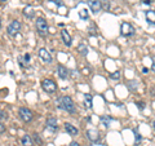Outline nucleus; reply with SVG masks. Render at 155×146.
I'll use <instances>...</instances> for the list:
<instances>
[{"mask_svg": "<svg viewBox=\"0 0 155 146\" xmlns=\"http://www.w3.org/2000/svg\"><path fill=\"white\" fill-rule=\"evenodd\" d=\"M78 52H79L81 56H85L87 53H88V48H87L84 44H79L78 45Z\"/></svg>", "mask_w": 155, "mask_h": 146, "instance_id": "nucleus-18", "label": "nucleus"}, {"mask_svg": "<svg viewBox=\"0 0 155 146\" xmlns=\"http://www.w3.org/2000/svg\"><path fill=\"white\" fill-rule=\"evenodd\" d=\"M18 115H19V118L25 121V123H30V121L32 120V118H34L32 111L30 109H27V108H21L19 109Z\"/></svg>", "mask_w": 155, "mask_h": 146, "instance_id": "nucleus-3", "label": "nucleus"}, {"mask_svg": "<svg viewBox=\"0 0 155 146\" xmlns=\"http://www.w3.org/2000/svg\"><path fill=\"white\" fill-rule=\"evenodd\" d=\"M41 87H43V89H44L47 93H56L57 92V84L53 80L51 79H44L41 81Z\"/></svg>", "mask_w": 155, "mask_h": 146, "instance_id": "nucleus-2", "label": "nucleus"}, {"mask_svg": "<svg viewBox=\"0 0 155 146\" xmlns=\"http://www.w3.org/2000/svg\"><path fill=\"white\" fill-rule=\"evenodd\" d=\"M101 121H102V124L105 125V127H109L110 125V118L109 116H102V118H101Z\"/></svg>", "mask_w": 155, "mask_h": 146, "instance_id": "nucleus-21", "label": "nucleus"}, {"mask_svg": "<svg viewBox=\"0 0 155 146\" xmlns=\"http://www.w3.org/2000/svg\"><path fill=\"white\" fill-rule=\"evenodd\" d=\"M32 140L35 141V142H36L39 146H43V141H41V138H40V137H39V134H38V133H34Z\"/></svg>", "mask_w": 155, "mask_h": 146, "instance_id": "nucleus-20", "label": "nucleus"}, {"mask_svg": "<svg viewBox=\"0 0 155 146\" xmlns=\"http://www.w3.org/2000/svg\"><path fill=\"white\" fill-rule=\"evenodd\" d=\"M47 128L48 129H51L52 132H54V131L58 128V124H57V119L54 118H49V119H47Z\"/></svg>", "mask_w": 155, "mask_h": 146, "instance_id": "nucleus-10", "label": "nucleus"}, {"mask_svg": "<svg viewBox=\"0 0 155 146\" xmlns=\"http://www.w3.org/2000/svg\"><path fill=\"white\" fill-rule=\"evenodd\" d=\"M57 72H58V75H60L61 79H67V76H69V71H67L66 67L62 66V65L57 66Z\"/></svg>", "mask_w": 155, "mask_h": 146, "instance_id": "nucleus-11", "label": "nucleus"}, {"mask_svg": "<svg viewBox=\"0 0 155 146\" xmlns=\"http://www.w3.org/2000/svg\"><path fill=\"white\" fill-rule=\"evenodd\" d=\"M134 137H136V144H138L140 141H141V136H140L138 133H134Z\"/></svg>", "mask_w": 155, "mask_h": 146, "instance_id": "nucleus-25", "label": "nucleus"}, {"mask_svg": "<svg viewBox=\"0 0 155 146\" xmlns=\"http://www.w3.org/2000/svg\"><path fill=\"white\" fill-rule=\"evenodd\" d=\"M23 14L27 17V18H34V16H35V12H34V8L31 5H27L25 7V9H23Z\"/></svg>", "mask_w": 155, "mask_h": 146, "instance_id": "nucleus-14", "label": "nucleus"}, {"mask_svg": "<svg viewBox=\"0 0 155 146\" xmlns=\"http://www.w3.org/2000/svg\"><path fill=\"white\" fill-rule=\"evenodd\" d=\"M88 5L93 13H98L101 11V8H102L100 0H88Z\"/></svg>", "mask_w": 155, "mask_h": 146, "instance_id": "nucleus-8", "label": "nucleus"}, {"mask_svg": "<svg viewBox=\"0 0 155 146\" xmlns=\"http://www.w3.org/2000/svg\"><path fill=\"white\" fill-rule=\"evenodd\" d=\"M70 146H80V145L78 144V142H71V144H70Z\"/></svg>", "mask_w": 155, "mask_h": 146, "instance_id": "nucleus-29", "label": "nucleus"}, {"mask_svg": "<svg viewBox=\"0 0 155 146\" xmlns=\"http://www.w3.org/2000/svg\"><path fill=\"white\" fill-rule=\"evenodd\" d=\"M154 128H155V121H154Z\"/></svg>", "mask_w": 155, "mask_h": 146, "instance_id": "nucleus-34", "label": "nucleus"}, {"mask_svg": "<svg viewBox=\"0 0 155 146\" xmlns=\"http://www.w3.org/2000/svg\"><path fill=\"white\" fill-rule=\"evenodd\" d=\"M110 78L111 79H119L120 78V71H115L113 74H110Z\"/></svg>", "mask_w": 155, "mask_h": 146, "instance_id": "nucleus-22", "label": "nucleus"}, {"mask_svg": "<svg viewBox=\"0 0 155 146\" xmlns=\"http://www.w3.org/2000/svg\"><path fill=\"white\" fill-rule=\"evenodd\" d=\"M39 57H40L41 60L45 62V64H51V62H52V56H51V53L48 52L45 48H40V49H39Z\"/></svg>", "mask_w": 155, "mask_h": 146, "instance_id": "nucleus-7", "label": "nucleus"}, {"mask_svg": "<svg viewBox=\"0 0 155 146\" xmlns=\"http://www.w3.org/2000/svg\"><path fill=\"white\" fill-rule=\"evenodd\" d=\"M0 2H5V0H0Z\"/></svg>", "mask_w": 155, "mask_h": 146, "instance_id": "nucleus-33", "label": "nucleus"}, {"mask_svg": "<svg viewBox=\"0 0 155 146\" xmlns=\"http://www.w3.org/2000/svg\"><path fill=\"white\" fill-rule=\"evenodd\" d=\"M0 28H2V18H0Z\"/></svg>", "mask_w": 155, "mask_h": 146, "instance_id": "nucleus-32", "label": "nucleus"}, {"mask_svg": "<svg viewBox=\"0 0 155 146\" xmlns=\"http://www.w3.org/2000/svg\"><path fill=\"white\" fill-rule=\"evenodd\" d=\"M5 125H4L3 123H0V134H2V133H4V132H5Z\"/></svg>", "mask_w": 155, "mask_h": 146, "instance_id": "nucleus-24", "label": "nucleus"}, {"mask_svg": "<svg viewBox=\"0 0 155 146\" xmlns=\"http://www.w3.org/2000/svg\"><path fill=\"white\" fill-rule=\"evenodd\" d=\"M142 71H143V72H145V74H146V72H147V71H149V69H147V67H143V69H142Z\"/></svg>", "mask_w": 155, "mask_h": 146, "instance_id": "nucleus-30", "label": "nucleus"}, {"mask_svg": "<svg viewBox=\"0 0 155 146\" xmlns=\"http://www.w3.org/2000/svg\"><path fill=\"white\" fill-rule=\"evenodd\" d=\"M61 36H62V40H64L65 45L70 47L71 43H72V40H71V36H70V34L67 32V30H62V31H61Z\"/></svg>", "mask_w": 155, "mask_h": 146, "instance_id": "nucleus-12", "label": "nucleus"}, {"mask_svg": "<svg viewBox=\"0 0 155 146\" xmlns=\"http://www.w3.org/2000/svg\"><path fill=\"white\" fill-rule=\"evenodd\" d=\"M87 137H88L92 142H96V141H98V138H100V133H98V131H96V129H89V131H87Z\"/></svg>", "mask_w": 155, "mask_h": 146, "instance_id": "nucleus-9", "label": "nucleus"}, {"mask_svg": "<svg viewBox=\"0 0 155 146\" xmlns=\"http://www.w3.org/2000/svg\"><path fill=\"white\" fill-rule=\"evenodd\" d=\"M21 142H22L23 146H34L32 138L30 137V136H27V134H25V136H23V137L21 138Z\"/></svg>", "mask_w": 155, "mask_h": 146, "instance_id": "nucleus-17", "label": "nucleus"}, {"mask_svg": "<svg viewBox=\"0 0 155 146\" xmlns=\"http://www.w3.org/2000/svg\"><path fill=\"white\" fill-rule=\"evenodd\" d=\"M120 34H122L123 36H132L134 34V28H133V26L130 25V23L123 22L122 23V28H120Z\"/></svg>", "mask_w": 155, "mask_h": 146, "instance_id": "nucleus-5", "label": "nucleus"}, {"mask_svg": "<svg viewBox=\"0 0 155 146\" xmlns=\"http://www.w3.org/2000/svg\"><path fill=\"white\" fill-rule=\"evenodd\" d=\"M65 129H66V132L71 134V136H76L78 133H79V131H78L76 127H74L71 123H65Z\"/></svg>", "mask_w": 155, "mask_h": 146, "instance_id": "nucleus-13", "label": "nucleus"}, {"mask_svg": "<svg viewBox=\"0 0 155 146\" xmlns=\"http://www.w3.org/2000/svg\"><path fill=\"white\" fill-rule=\"evenodd\" d=\"M19 30H21V23H19L18 21H12L11 23H9L8 28H7V31H8V34L11 36L17 35Z\"/></svg>", "mask_w": 155, "mask_h": 146, "instance_id": "nucleus-6", "label": "nucleus"}, {"mask_svg": "<svg viewBox=\"0 0 155 146\" xmlns=\"http://www.w3.org/2000/svg\"><path fill=\"white\" fill-rule=\"evenodd\" d=\"M36 30L39 31V34H41V35H45L48 32V23L44 18H41V17L36 18Z\"/></svg>", "mask_w": 155, "mask_h": 146, "instance_id": "nucleus-4", "label": "nucleus"}, {"mask_svg": "<svg viewBox=\"0 0 155 146\" xmlns=\"http://www.w3.org/2000/svg\"><path fill=\"white\" fill-rule=\"evenodd\" d=\"M146 19L150 25H155V12L154 11H147L146 12Z\"/></svg>", "mask_w": 155, "mask_h": 146, "instance_id": "nucleus-16", "label": "nucleus"}, {"mask_svg": "<svg viewBox=\"0 0 155 146\" xmlns=\"http://www.w3.org/2000/svg\"><path fill=\"white\" fill-rule=\"evenodd\" d=\"M56 104L60 109L66 110L67 113H70V114L75 113V104H74V101L71 100V97H69V96H64V97H61V98H58L56 101Z\"/></svg>", "mask_w": 155, "mask_h": 146, "instance_id": "nucleus-1", "label": "nucleus"}, {"mask_svg": "<svg viewBox=\"0 0 155 146\" xmlns=\"http://www.w3.org/2000/svg\"><path fill=\"white\" fill-rule=\"evenodd\" d=\"M137 108H138V109H141V110H142V109L145 108V105H143V102H137Z\"/></svg>", "mask_w": 155, "mask_h": 146, "instance_id": "nucleus-26", "label": "nucleus"}, {"mask_svg": "<svg viewBox=\"0 0 155 146\" xmlns=\"http://www.w3.org/2000/svg\"><path fill=\"white\" fill-rule=\"evenodd\" d=\"M79 17L81 19H88V11H87V9H81L79 12Z\"/></svg>", "mask_w": 155, "mask_h": 146, "instance_id": "nucleus-19", "label": "nucleus"}, {"mask_svg": "<svg viewBox=\"0 0 155 146\" xmlns=\"http://www.w3.org/2000/svg\"><path fill=\"white\" fill-rule=\"evenodd\" d=\"M28 60H30V56L26 55V56H25V61H28Z\"/></svg>", "mask_w": 155, "mask_h": 146, "instance_id": "nucleus-31", "label": "nucleus"}, {"mask_svg": "<svg viewBox=\"0 0 155 146\" xmlns=\"http://www.w3.org/2000/svg\"><path fill=\"white\" fill-rule=\"evenodd\" d=\"M84 104H85V108L88 109H92V106H93V98H92V96L89 93L84 95Z\"/></svg>", "mask_w": 155, "mask_h": 146, "instance_id": "nucleus-15", "label": "nucleus"}, {"mask_svg": "<svg viewBox=\"0 0 155 146\" xmlns=\"http://www.w3.org/2000/svg\"><path fill=\"white\" fill-rule=\"evenodd\" d=\"M141 2H142V3H145V4H150V3L153 2V0H141Z\"/></svg>", "mask_w": 155, "mask_h": 146, "instance_id": "nucleus-28", "label": "nucleus"}, {"mask_svg": "<svg viewBox=\"0 0 155 146\" xmlns=\"http://www.w3.org/2000/svg\"><path fill=\"white\" fill-rule=\"evenodd\" d=\"M151 70L155 72V57L153 58V66H151Z\"/></svg>", "mask_w": 155, "mask_h": 146, "instance_id": "nucleus-27", "label": "nucleus"}, {"mask_svg": "<svg viewBox=\"0 0 155 146\" xmlns=\"http://www.w3.org/2000/svg\"><path fill=\"white\" fill-rule=\"evenodd\" d=\"M8 118V115L5 111H3V110H0V120H4V119H7Z\"/></svg>", "mask_w": 155, "mask_h": 146, "instance_id": "nucleus-23", "label": "nucleus"}]
</instances>
